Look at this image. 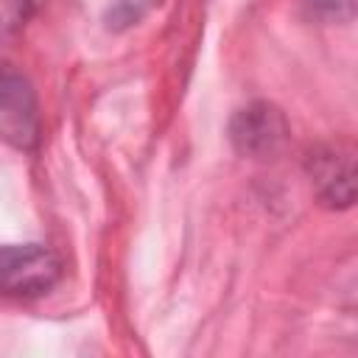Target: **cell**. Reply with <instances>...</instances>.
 I'll return each instance as SVG.
<instances>
[{"label":"cell","mask_w":358,"mask_h":358,"mask_svg":"<svg viewBox=\"0 0 358 358\" xmlns=\"http://www.w3.org/2000/svg\"><path fill=\"white\" fill-rule=\"evenodd\" d=\"M62 277L59 257L39 246H0V291L8 296H39Z\"/></svg>","instance_id":"obj_1"},{"label":"cell","mask_w":358,"mask_h":358,"mask_svg":"<svg viewBox=\"0 0 358 358\" xmlns=\"http://www.w3.org/2000/svg\"><path fill=\"white\" fill-rule=\"evenodd\" d=\"M0 140L14 148H31L39 140L36 95L28 78L6 62H0Z\"/></svg>","instance_id":"obj_2"},{"label":"cell","mask_w":358,"mask_h":358,"mask_svg":"<svg viewBox=\"0 0 358 358\" xmlns=\"http://www.w3.org/2000/svg\"><path fill=\"white\" fill-rule=\"evenodd\" d=\"M229 131H232V143L241 154L255 157V159H266V157L280 151V145L285 143L288 126H285V117L277 106L257 101L232 117Z\"/></svg>","instance_id":"obj_3"},{"label":"cell","mask_w":358,"mask_h":358,"mask_svg":"<svg viewBox=\"0 0 358 358\" xmlns=\"http://www.w3.org/2000/svg\"><path fill=\"white\" fill-rule=\"evenodd\" d=\"M310 176L319 187V196L327 204H338V207H350L352 196H355V179H352V151H341L336 148H324L316 151V157L310 159Z\"/></svg>","instance_id":"obj_4"},{"label":"cell","mask_w":358,"mask_h":358,"mask_svg":"<svg viewBox=\"0 0 358 358\" xmlns=\"http://www.w3.org/2000/svg\"><path fill=\"white\" fill-rule=\"evenodd\" d=\"M302 6L308 8L310 17H322V20H352L355 14V0H302Z\"/></svg>","instance_id":"obj_5"}]
</instances>
